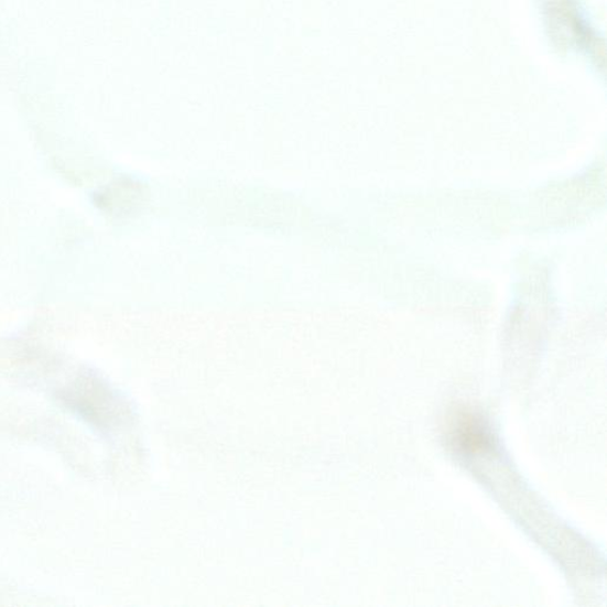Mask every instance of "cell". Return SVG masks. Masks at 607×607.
I'll return each instance as SVG.
<instances>
[{
	"label": "cell",
	"mask_w": 607,
	"mask_h": 607,
	"mask_svg": "<svg viewBox=\"0 0 607 607\" xmlns=\"http://www.w3.org/2000/svg\"><path fill=\"white\" fill-rule=\"evenodd\" d=\"M59 399L77 415L95 425L106 426L110 423L115 398L95 377L84 376L75 379L59 393Z\"/></svg>",
	"instance_id": "6da1fadb"
},
{
	"label": "cell",
	"mask_w": 607,
	"mask_h": 607,
	"mask_svg": "<svg viewBox=\"0 0 607 607\" xmlns=\"http://www.w3.org/2000/svg\"><path fill=\"white\" fill-rule=\"evenodd\" d=\"M451 441L464 455L486 454L492 448L494 438L484 416L471 411L459 412L451 423Z\"/></svg>",
	"instance_id": "7a4b0ae2"
}]
</instances>
